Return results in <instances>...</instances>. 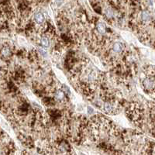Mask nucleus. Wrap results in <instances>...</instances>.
Masks as SVG:
<instances>
[{
  "instance_id": "nucleus-3",
  "label": "nucleus",
  "mask_w": 155,
  "mask_h": 155,
  "mask_svg": "<svg viewBox=\"0 0 155 155\" xmlns=\"http://www.w3.org/2000/svg\"><path fill=\"white\" fill-rule=\"evenodd\" d=\"M112 49L113 50L114 53L116 54H123V53L125 51V47L123 44H122L121 42H116L114 43L113 45V47Z\"/></svg>"
},
{
  "instance_id": "nucleus-2",
  "label": "nucleus",
  "mask_w": 155,
  "mask_h": 155,
  "mask_svg": "<svg viewBox=\"0 0 155 155\" xmlns=\"http://www.w3.org/2000/svg\"><path fill=\"white\" fill-rule=\"evenodd\" d=\"M54 99L56 101L63 103L66 100V95H67L64 93V91H62V89H58L54 91Z\"/></svg>"
},
{
  "instance_id": "nucleus-7",
  "label": "nucleus",
  "mask_w": 155,
  "mask_h": 155,
  "mask_svg": "<svg viewBox=\"0 0 155 155\" xmlns=\"http://www.w3.org/2000/svg\"><path fill=\"white\" fill-rule=\"evenodd\" d=\"M40 44L44 47H48L50 45V40L47 36H42L40 40Z\"/></svg>"
},
{
  "instance_id": "nucleus-6",
  "label": "nucleus",
  "mask_w": 155,
  "mask_h": 155,
  "mask_svg": "<svg viewBox=\"0 0 155 155\" xmlns=\"http://www.w3.org/2000/svg\"><path fill=\"white\" fill-rule=\"evenodd\" d=\"M96 29L98 32L100 33V34H105L106 33V26L104 23H99L96 26Z\"/></svg>"
},
{
  "instance_id": "nucleus-4",
  "label": "nucleus",
  "mask_w": 155,
  "mask_h": 155,
  "mask_svg": "<svg viewBox=\"0 0 155 155\" xmlns=\"http://www.w3.org/2000/svg\"><path fill=\"white\" fill-rule=\"evenodd\" d=\"M1 56L3 58H9L12 56V50L8 46H5L2 48V50L0 51Z\"/></svg>"
},
{
  "instance_id": "nucleus-1",
  "label": "nucleus",
  "mask_w": 155,
  "mask_h": 155,
  "mask_svg": "<svg viewBox=\"0 0 155 155\" xmlns=\"http://www.w3.org/2000/svg\"><path fill=\"white\" fill-rule=\"evenodd\" d=\"M142 86L144 89L145 91H153L154 93V70L150 72L148 70L147 75H144V79L142 80Z\"/></svg>"
},
{
  "instance_id": "nucleus-5",
  "label": "nucleus",
  "mask_w": 155,
  "mask_h": 155,
  "mask_svg": "<svg viewBox=\"0 0 155 155\" xmlns=\"http://www.w3.org/2000/svg\"><path fill=\"white\" fill-rule=\"evenodd\" d=\"M44 19L45 18L44 15L40 12H37L34 14V21L36 22V24H42L44 22Z\"/></svg>"
}]
</instances>
